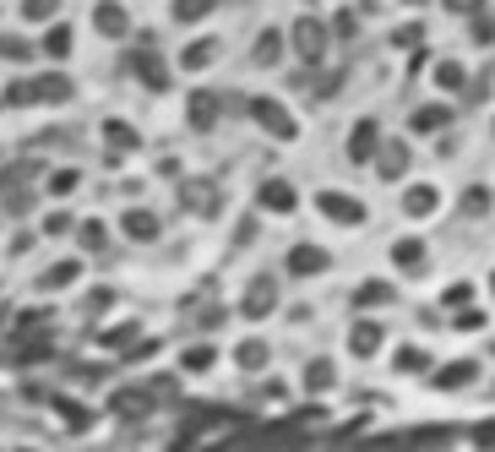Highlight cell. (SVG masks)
<instances>
[{
    "label": "cell",
    "mask_w": 495,
    "mask_h": 452,
    "mask_svg": "<svg viewBox=\"0 0 495 452\" xmlns=\"http://www.w3.org/2000/svg\"><path fill=\"white\" fill-rule=\"evenodd\" d=\"M98 27H104V33H120V27H125V11H120V5H98Z\"/></svg>",
    "instance_id": "6da1fadb"
},
{
    "label": "cell",
    "mask_w": 495,
    "mask_h": 452,
    "mask_svg": "<svg viewBox=\"0 0 495 452\" xmlns=\"http://www.w3.org/2000/svg\"><path fill=\"white\" fill-rule=\"evenodd\" d=\"M262 196H267V207H289V202H294V196H289V186H283V180H272V186H267V191H262Z\"/></svg>",
    "instance_id": "7a4b0ae2"
},
{
    "label": "cell",
    "mask_w": 495,
    "mask_h": 452,
    "mask_svg": "<svg viewBox=\"0 0 495 452\" xmlns=\"http://www.w3.org/2000/svg\"><path fill=\"white\" fill-rule=\"evenodd\" d=\"M322 207H327L332 218H360V207H354V202H338V196H322Z\"/></svg>",
    "instance_id": "3957f363"
},
{
    "label": "cell",
    "mask_w": 495,
    "mask_h": 452,
    "mask_svg": "<svg viewBox=\"0 0 495 452\" xmlns=\"http://www.w3.org/2000/svg\"><path fill=\"white\" fill-rule=\"evenodd\" d=\"M256 115H262V120H267V126H278V131H283V136H289V120H283V115H278V104H256Z\"/></svg>",
    "instance_id": "277c9868"
},
{
    "label": "cell",
    "mask_w": 495,
    "mask_h": 452,
    "mask_svg": "<svg viewBox=\"0 0 495 452\" xmlns=\"http://www.w3.org/2000/svg\"><path fill=\"white\" fill-rule=\"evenodd\" d=\"M371 142H376V126H360V131H354V158H365Z\"/></svg>",
    "instance_id": "5b68a950"
},
{
    "label": "cell",
    "mask_w": 495,
    "mask_h": 452,
    "mask_svg": "<svg viewBox=\"0 0 495 452\" xmlns=\"http://www.w3.org/2000/svg\"><path fill=\"white\" fill-rule=\"evenodd\" d=\"M125 229H131V235H153V218H147V213H131Z\"/></svg>",
    "instance_id": "8992f818"
},
{
    "label": "cell",
    "mask_w": 495,
    "mask_h": 452,
    "mask_svg": "<svg viewBox=\"0 0 495 452\" xmlns=\"http://www.w3.org/2000/svg\"><path fill=\"white\" fill-rule=\"evenodd\" d=\"M294 267L305 273V267H322V251H294Z\"/></svg>",
    "instance_id": "52a82bcc"
},
{
    "label": "cell",
    "mask_w": 495,
    "mask_h": 452,
    "mask_svg": "<svg viewBox=\"0 0 495 452\" xmlns=\"http://www.w3.org/2000/svg\"><path fill=\"white\" fill-rule=\"evenodd\" d=\"M174 11H180V16H202V11H207V0H180Z\"/></svg>",
    "instance_id": "ba28073f"
},
{
    "label": "cell",
    "mask_w": 495,
    "mask_h": 452,
    "mask_svg": "<svg viewBox=\"0 0 495 452\" xmlns=\"http://www.w3.org/2000/svg\"><path fill=\"white\" fill-rule=\"evenodd\" d=\"M54 5H60V0H27V16H49Z\"/></svg>",
    "instance_id": "9c48e42d"
}]
</instances>
